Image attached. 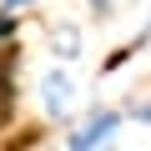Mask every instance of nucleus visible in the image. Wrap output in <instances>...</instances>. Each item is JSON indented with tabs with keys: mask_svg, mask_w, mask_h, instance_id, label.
<instances>
[{
	"mask_svg": "<svg viewBox=\"0 0 151 151\" xmlns=\"http://www.w3.org/2000/svg\"><path fill=\"white\" fill-rule=\"evenodd\" d=\"M116 126H121V111H96L81 131H70L65 136V146L70 151H91V146H106L111 136H116Z\"/></svg>",
	"mask_w": 151,
	"mask_h": 151,
	"instance_id": "nucleus-1",
	"label": "nucleus"
},
{
	"mask_svg": "<svg viewBox=\"0 0 151 151\" xmlns=\"http://www.w3.org/2000/svg\"><path fill=\"white\" fill-rule=\"evenodd\" d=\"M40 101H45V111H50V116H65V111H70V101H76V86H70V76L50 70L45 81H40Z\"/></svg>",
	"mask_w": 151,
	"mask_h": 151,
	"instance_id": "nucleus-2",
	"label": "nucleus"
},
{
	"mask_svg": "<svg viewBox=\"0 0 151 151\" xmlns=\"http://www.w3.org/2000/svg\"><path fill=\"white\" fill-rule=\"evenodd\" d=\"M55 55L60 60H76V55H81V30H76V25H60L55 30Z\"/></svg>",
	"mask_w": 151,
	"mask_h": 151,
	"instance_id": "nucleus-3",
	"label": "nucleus"
},
{
	"mask_svg": "<svg viewBox=\"0 0 151 151\" xmlns=\"http://www.w3.org/2000/svg\"><path fill=\"white\" fill-rule=\"evenodd\" d=\"M15 25H20V20H15V10H5V15H0V45L15 35Z\"/></svg>",
	"mask_w": 151,
	"mask_h": 151,
	"instance_id": "nucleus-4",
	"label": "nucleus"
},
{
	"mask_svg": "<svg viewBox=\"0 0 151 151\" xmlns=\"http://www.w3.org/2000/svg\"><path fill=\"white\" fill-rule=\"evenodd\" d=\"M5 10H25V5H35V0H0Z\"/></svg>",
	"mask_w": 151,
	"mask_h": 151,
	"instance_id": "nucleus-5",
	"label": "nucleus"
},
{
	"mask_svg": "<svg viewBox=\"0 0 151 151\" xmlns=\"http://www.w3.org/2000/svg\"><path fill=\"white\" fill-rule=\"evenodd\" d=\"M136 116H141V121H151V101H141V106H136Z\"/></svg>",
	"mask_w": 151,
	"mask_h": 151,
	"instance_id": "nucleus-6",
	"label": "nucleus"
},
{
	"mask_svg": "<svg viewBox=\"0 0 151 151\" xmlns=\"http://www.w3.org/2000/svg\"><path fill=\"white\" fill-rule=\"evenodd\" d=\"M91 5H96V10H106V5H111V0H91Z\"/></svg>",
	"mask_w": 151,
	"mask_h": 151,
	"instance_id": "nucleus-7",
	"label": "nucleus"
}]
</instances>
